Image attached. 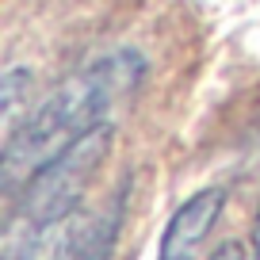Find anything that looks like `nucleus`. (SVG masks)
Segmentation results:
<instances>
[{"mask_svg":"<svg viewBox=\"0 0 260 260\" xmlns=\"http://www.w3.org/2000/svg\"><path fill=\"white\" fill-rule=\"evenodd\" d=\"M142 73H146V61L134 50L107 54L100 61L84 65L81 73H73L4 142V180L8 184L23 180L27 184L46 161H54L77 138H84L88 130L107 122L104 115L111 111V104L130 96L134 84L142 81Z\"/></svg>","mask_w":260,"mask_h":260,"instance_id":"nucleus-1","label":"nucleus"},{"mask_svg":"<svg viewBox=\"0 0 260 260\" xmlns=\"http://www.w3.org/2000/svg\"><path fill=\"white\" fill-rule=\"evenodd\" d=\"M111 138H115L111 122H100L84 138H77L65 153L42 165L23 184V199H19L8 230H57L65 222H73L84 187L111 149Z\"/></svg>","mask_w":260,"mask_h":260,"instance_id":"nucleus-2","label":"nucleus"},{"mask_svg":"<svg viewBox=\"0 0 260 260\" xmlns=\"http://www.w3.org/2000/svg\"><path fill=\"white\" fill-rule=\"evenodd\" d=\"M31 84H35V77L27 65H8V73L0 81V104H4V130H8V138L23 126L19 122V107L31 96Z\"/></svg>","mask_w":260,"mask_h":260,"instance_id":"nucleus-5","label":"nucleus"},{"mask_svg":"<svg viewBox=\"0 0 260 260\" xmlns=\"http://www.w3.org/2000/svg\"><path fill=\"white\" fill-rule=\"evenodd\" d=\"M222 203H226L222 187H199L195 195H187L165 226L157 260H199V249H203L207 234L218 222Z\"/></svg>","mask_w":260,"mask_h":260,"instance_id":"nucleus-3","label":"nucleus"},{"mask_svg":"<svg viewBox=\"0 0 260 260\" xmlns=\"http://www.w3.org/2000/svg\"><path fill=\"white\" fill-rule=\"evenodd\" d=\"M211 260H245V252H241V245H237V241H222L218 249L211 252Z\"/></svg>","mask_w":260,"mask_h":260,"instance_id":"nucleus-6","label":"nucleus"},{"mask_svg":"<svg viewBox=\"0 0 260 260\" xmlns=\"http://www.w3.org/2000/svg\"><path fill=\"white\" fill-rule=\"evenodd\" d=\"M122 207H126V187L115 191V199L104 211H96L88 222H73L57 260H111L115 234H119V222H122Z\"/></svg>","mask_w":260,"mask_h":260,"instance_id":"nucleus-4","label":"nucleus"},{"mask_svg":"<svg viewBox=\"0 0 260 260\" xmlns=\"http://www.w3.org/2000/svg\"><path fill=\"white\" fill-rule=\"evenodd\" d=\"M252 260H260V207H256V222H252Z\"/></svg>","mask_w":260,"mask_h":260,"instance_id":"nucleus-7","label":"nucleus"}]
</instances>
